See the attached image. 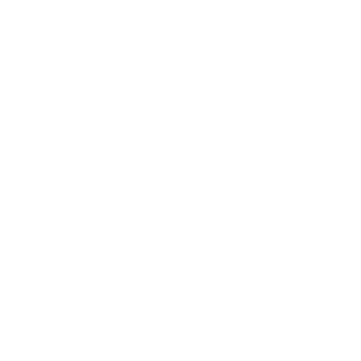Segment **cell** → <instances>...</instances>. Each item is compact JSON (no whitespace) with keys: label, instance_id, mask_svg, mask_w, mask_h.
I'll return each mask as SVG.
<instances>
[]
</instances>
